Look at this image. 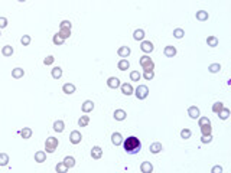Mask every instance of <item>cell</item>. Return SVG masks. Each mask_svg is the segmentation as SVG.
Here are the masks:
<instances>
[{"label":"cell","mask_w":231,"mask_h":173,"mask_svg":"<svg viewBox=\"0 0 231 173\" xmlns=\"http://www.w3.org/2000/svg\"><path fill=\"white\" fill-rule=\"evenodd\" d=\"M121 144H123L124 151L129 154H137L139 151L142 150V141L136 136H130V137L124 139Z\"/></svg>","instance_id":"1"},{"label":"cell","mask_w":231,"mask_h":173,"mask_svg":"<svg viewBox=\"0 0 231 173\" xmlns=\"http://www.w3.org/2000/svg\"><path fill=\"white\" fill-rule=\"evenodd\" d=\"M58 144H59L58 139H55V137H48L46 141H45V150H46V153H54V151L56 150Z\"/></svg>","instance_id":"2"},{"label":"cell","mask_w":231,"mask_h":173,"mask_svg":"<svg viewBox=\"0 0 231 173\" xmlns=\"http://www.w3.org/2000/svg\"><path fill=\"white\" fill-rule=\"evenodd\" d=\"M140 67L143 68V71H149V69H153L155 68V62L152 61V58L147 57V55H143L140 57Z\"/></svg>","instance_id":"3"},{"label":"cell","mask_w":231,"mask_h":173,"mask_svg":"<svg viewBox=\"0 0 231 173\" xmlns=\"http://www.w3.org/2000/svg\"><path fill=\"white\" fill-rule=\"evenodd\" d=\"M134 95L137 100H146L149 97V88L147 85H139L136 90H134Z\"/></svg>","instance_id":"4"},{"label":"cell","mask_w":231,"mask_h":173,"mask_svg":"<svg viewBox=\"0 0 231 173\" xmlns=\"http://www.w3.org/2000/svg\"><path fill=\"white\" fill-rule=\"evenodd\" d=\"M82 140V136L81 133L78 131V130H74V131H71V134H69V141H71L72 144H80Z\"/></svg>","instance_id":"5"},{"label":"cell","mask_w":231,"mask_h":173,"mask_svg":"<svg viewBox=\"0 0 231 173\" xmlns=\"http://www.w3.org/2000/svg\"><path fill=\"white\" fill-rule=\"evenodd\" d=\"M121 82H120V79L117 77H110L107 79V86L108 88H111V90H116V88H120Z\"/></svg>","instance_id":"6"},{"label":"cell","mask_w":231,"mask_h":173,"mask_svg":"<svg viewBox=\"0 0 231 173\" xmlns=\"http://www.w3.org/2000/svg\"><path fill=\"white\" fill-rule=\"evenodd\" d=\"M120 90H121V92H123L124 95L134 94V88H133V85H131V84H127V82L121 84V85H120Z\"/></svg>","instance_id":"7"},{"label":"cell","mask_w":231,"mask_h":173,"mask_svg":"<svg viewBox=\"0 0 231 173\" xmlns=\"http://www.w3.org/2000/svg\"><path fill=\"white\" fill-rule=\"evenodd\" d=\"M140 49H142V52H145V53H150V52H153L155 46H153V43L150 41H143L142 45H140Z\"/></svg>","instance_id":"8"},{"label":"cell","mask_w":231,"mask_h":173,"mask_svg":"<svg viewBox=\"0 0 231 173\" xmlns=\"http://www.w3.org/2000/svg\"><path fill=\"white\" fill-rule=\"evenodd\" d=\"M188 116L192 118V120H198L199 118V108H198L197 106H191L189 108H188Z\"/></svg>","instance_id":"9"},{"label":"cell","mask_w":231,"mask_h":173,"mask_svg":"<svg viewBox=\"0 0 231 173\" xmlns=\"http://www.w3.org/2000/svg\"><path fill=\"white\" fill-rule=\"evenodd\" d=\"M117 53H119L120 58L126 59V58L131 53V49H130V46H120V48L117 49Z\"/></svg>","instance_id":"10"},{"label":"cell","mask_w":231,"mask_h":173,"mask_svg":"<svg viewBox=\"0 0 231 173\" xmlns=\"http://www.w3.org/2000/svg\"><path fill=\"white\" fill-rule=\"evenodd\" d=\"M163 53H165V57H168V58H173V57L176 55V53H178V51H176L175 46L168 45V46H165Z\"/></svg>","instance_id":"11"},{"label":"cell","mask_w":231,"mask_h":173,"mask_svg":"<svg viewBox=\"0 0 231 173\" xmlns=\"http://www.w3.org/2000/svg\"><path fill=\"white\" fill-rule=\"evenodd\" d=\"M81 110H82V113H91L94 110V102L91 101V100H87V101L82 102V106H81Z\"/></svg>","instance_id":"12"},{"label":"cell","mask_w":231,"mask_h":173,"mask_svg":"<svg viewBox=\"0 0 231 173\" xmlns=\"http://www.w3.org/2000/svg\"><path fill=\"white\" fill-rule=\"evenodd\" d=\"M91 157L95 159V160L101 159L103 157V149H101L100 146H94L93 149H91Z\"/></svg>","instance_id":"13"},{"label":"cell","mask_w":231,"mask_h":173,"mask_svg":"<svg viewBox=\"0 0 231 173\" xmlns=\"http://www.w3.org/2000/svg\"><path fill=\"white\" fill-rule=\"evenodd\" d=\"M149 150H150V153L157 154L163 150V146H162V143H159V141H155V143H152L149 146Z\"/></svg>","instance_id":"14"},{"label":"cell","mask_w":231,"mask_h":173,"mask_svg":"<svg viewBox=\"0 0 231 173\" xmlns=\"http://www.w3.org/2000/svg\"><path fill=\"white\" fill-rule=\"evenodd\" d=\"M75 90H77L75 85H74V84H71V82H67V84H64V85H62V91L65 92V94H68V95L74 94Z\"/></svg>","instance_id":"15"},{"label":"cell","mask_w":231,"mask_h":173,"mask_svg":"<svg viewBox=\"0 0 231 173\" xmlns=\"http://www.w3.org/2000/svg\"><path fill=\"white\" fill-rule=\"evenodd\" d=\"M123 136L120 134V133H113L111 134V143L114 144V146H120V144L123 143Z\"/></svg>","instance_id":"16"},{"label":"cell","mask_w":231,"mask_h":173,"mask_svg":"<svg viewBox=\"0 0 231 173\" xmlns=\"http://www.w3.org/2000/svg\"><path fill=\"white\" fill-rule=\"evenodd\" d=\"M35 162H36V163L46 162V151H44V150L36 151V153H35Z\"/></svg>","instance_id":"17"},{"label":"cell","mask_w":231,"mask_h":173,"mask_svg":"<svg viewBox=\"0 0 231 173\" xmlns=\"http://www.w3.org/2000/svg\"><path fill=\"white\" fill-rule=\"evenodd\" d=\"M140 172L142 173H152L153 172V165L150 162H143L140 165Z\"/></svg>","instance_id":"18"},{"label":"cell","mask_w":231,"mask_h":173,"mask_svg":"<svg viewBox=\"0 0 231 173\" xmlns=\"http://www.w3.org/2000/svg\"><path fill=\"white\" fill-rule=\"evenodd\" d=\"M127 117V113L124 111V110H116L114 111V118L117 121H124Z\"/></svg>","instance_id":"19"},{"label":"cell","mask_w":231,"mask_h":173,"mask_svg":"<svg viewBox=\"0 0 231 173\" xmlns=\"http://www.w3.org/2000/svg\"><path fill=\"white\" fill-rule=\"evenodd\" d=\"M133 39L134 41H145V30L143 29H136L133 32Z\"/></svg>","instance_id":"20"},{"label":"cell","mask_w":231,"mask_h":173,"mask_svg":"<svg viewBox=\"0 0 231 173\" xmlns=\"http://www.w3.org/2000/svg\"><path fill=\"white\" fill-rule=\"evenodd\" d=\"M32 128L30 127H23L22 130H20V136H22V139L23 140H28V139H30L32 137Z\"/></svg>","instance_id":"21"},{"label":"cell","mask_w":231,"mask_h":173,"mask_svg":"<svg viewBox=\"0 0 231 173\" xmlns=\"http://www.w3.org/2000/svg\"><path fill=\"white\" fill-rule=\"evenodd\" d=\"M195 17H197V20H199V22H205V20H208V12L205 10H198L197 15H195Z\"/></svg>","instance_id":"22"},{"label":"cell","mask_w":231,"mask_h":173,"mask_svg":"<svg viewBox=\"0 0 231 173\" xmlns=\"http://www.w3.org/2000/svg\"><path fill=\"white\" fill-rule=\"evenodd\" d=\"M54 130H55L56 133H62L64 130H65V123H64L62 120H56L55 123H54Z\"/></svg>","instance_id":"23"},{"label":"cell","mask_w":231,"mask_h":173,"mask_svg":"<svg viewBox=\"0 0 231 173\" xmlns=\"http://www.w3.org/2000/svg\"><path fill=\"white\" fill-rule=\"evenodd\" d=\"M23 75H25V71H23L22 68H15V69H12V77L15 79H19V78H23Z\"/></svg>","instance_id":"24"},{"label":"cell","mask_w":231,"mask_h":173,"mask_svg":"<svg viewBox=\"0 0 231 173\" xmlns=\"http://www.w3.org/2000/svg\"><path fill=\"white\" fill-rule=\"evenodd\" d=\"M117 68H119L120 71H126V69L130 68V62H129L127 59H120L119 64H117Z\"/></svg>","instance_id":"25"},{"label":"cell","mask_w":231,"mask_h":173,"mask_svg":"<svg viewBox=\"0 0 231 173\" xmlns=\"http://www.w3.org/2000/svg\"><path fill=\"white\" fill-rule=\"evenodd\" d=\"M62 163L67 166L68 169H71V167H74V166H75V159L72 157V156H67V157H64Z\"/></svg>","instance_id":"26"},{"label":"cell","mask_w":231,"mask_h":173,"mask_svg":"<svg viewBox=\"0 0 231 173\" xmlns=\"http://www.w3.org/2000/svg\"><path fill=\"white\" fill-rule=\"evenodd\" d=\"M62 77V68L61 67H54L52 68V78L54 79H59Z\"/></svg>","instance_id":"27"},{"label":"cell","mask_w":231,"mask_h":173,"mask_svg":"<svg viewBox=\"0 0 231 173\" xmlns=\"http://www.w3.org/2000/svg\"><path fill=\"white\" fill-rule=\"evenodd\" d=\"M2 55H3V57H12V55H13V48H12L10 45H4L3 48H2Z\"/></svg>","instance_id":"28"},{"label":"cell","mask_w":231,"mask_h":173,"mask_svg":"<svg viewBox=\"0 0 231 173\" xmlns=\"http://www.w3.org/2000/svg\"><path fill=\"white\" fill-rule=\"evenodd\" d=\"M207 45L211 46V48L218 46V38H217V36H208V38H207Z\"/></svg>","instance_id":"29"},{"label":"cell","mask_w":231,"mask_h":173,"mask_svg":"<svg viewBox=\"0 0 231 173\" xmlns=\"http://www.w3.org/2000/svg\"><path fill=\"white\" fill-rule=\"evenodd\" d=\"M217 116L220 117L221 120H227L228 117H230V110H228L227 107H224V108L221 110V111H220V113H218V114H217Z\"/></svg>","instance_id":"30"},{"label":"cell","mask_w":231,"mask_h":173,"mask_svg":"<svg viewBox=\"0 0 231 173\" xmlns=\"http://www.w3.org/2000/svg\"><path fill=\"white\" fill-rule=\"evenodd\" d=\"M90 123V117L88 116H81L78 120V126L80 127H87Z\"/></svg>","instance_id":"31"},{"label":"cell","mask_w":231,"mask_h":173,"mask_svg":"<svg viewBox=\"0 0 231 173\" xmlns=\"http://www.w3.org/2000/svg\"><path fill=\"white\" fill-rule=\"evenodd\" d=\"M58 35H59L61 38H62L64 41H65V39H68L69 36H71V29H59Z\"/></svg>","instance_id":"32"},{"label":"cell","mask_w":231,"mask_h":173,"mask_svg":"<svg viewBox=\"0 0 231 173\" xmlns=\"http://www.w3.org/2000/svg\"><path fill=\"white\" fill-rule=\"evenodd\" d=\"M191 136H192V131H191L189 128H182V130H181V137H182L183 140L191 139Z\"/></svg>","instance_id":"33"},{"label":"cell","mask_w":231,"mask_h":173,"mask_svg":"<svg viewBox=\"0 0 231 173\" xmlns=\"http://www.w3.org/2000/svg\"><path fill=\"white\" fill-rule=\"evenodd\" d=\"M198 126L201 127V126H211V120H209L208 117H199L198 118Z\"/></svg>","instance_id":"34"},{"label":"cell","mask_w":231,"mask_h":173,"mask_svg":"<svg viewBox=\"0 0 231 173\" xmlns=\"http://www.w3.org/2000/svg\"><path fill=\"white\" fill-rule=\"evenodd\" d=\"M143 78H145L146 81H152V79L155 78V71H153V69L145 71V72H143Z\"/></svg>","instance_id":"35"},{"label":"cell","mask_w":231,"mask_h":173,"mask_svg":"<svg viewBox=\"0 0 231 173\" xmlns=\"http://www.w3.org/2000/svg\"><path fill=\"white\" fill-rule=\"evenodd\" d=\"M9 165V154L0 153V166H8Z\"/></svg>","instance_id":"36"},{"label":"cell","mask_w":231,"mask_h":173,"mask_svg":"<svg viewBox=\"0 0 231 173\" xmlns=\"http://www.w3.org/2000/svg\"><path fill=\"white\" fill-rule=\"evenodd\" d=\"M55 170H56V173H67L68 172V167L64 165L62 162H61V163H58V165L55 166Z\"/></svg>","instance_id":"37"},{"label":"cell","mask_w":231,"mask_h":173,"mask_svg":"<svg viewBox=\"0 0 231 173\" xmlns=\"http://www.w3.org/2000/svg\"><path fill=\"white\" fill-rule=\"evenodd\" d=\"M223 108H224V104L221 101H217L215 104H213V113H215V114H218Z\"/></svg>","instance_id":"38"},{"label":"cell","mask_w":231,"mask_h":173,"mask_svg":"<svg viewBox=\"0 0 231 173\" xmlns=\"http://www.w3.org/2000/svg\"><path fill=\"white\" fill-rule=\"evenodd\" d=\"M199 128H201L202 136H209L213 133V127H211V126H201Z\"/></svg>","instance_id":"39"},{"label":"cell","mask_w":231,"mask_h":173,"mask_svg":"<svg viewBox=\"0 0 231 173\" xmlns=\"http://www.w3.org/2000/svg\"><path fill=\"white\" fill-rule=\"evenodd\" d=\"M220 69H221L220 64H211L208 67V71L211 72V74H217V72H220Z\"/></svg>","instance_id":"40"},{"label":"cell","mask_w":231,"mask_h":173,"mask_svg":"<svg viewBox=\"0 0 231 173\" xmlns=\"http://www.w3.org/2000/svg\"><path fill=\"white\" fill-rule=\"evenodd\" d=\"M183 35H185V30L181 29V27H178V29L173 30V38H176V39H182Z\"/></svg>","instance_id":"41"},{"label":"cell","mask_w":231,"mask_h":173,"mask_svg":"<svg viewBox=\"0 0 231 173\" xmlns=\"http://www.w3.org/2000/svg\"><path fill=\"white\" fill-rule=\"evenodd\" d=\"M52 42H54V43H55L56 46H61V45H62V43H64V42H65V41H64V39L61 38L59 35L56 33V35H54V38H52Z\"/></svg>","instance_id":"42"},{"label":"cell","mask_w":231,"mask_h":173,"mask_svg":"<svg viewBox=\"0 0 231 173\" xmlns=\"http://www.w3.org/2000/svg\"><path fill=\"white\" fill-rule=\"evenodd\" d=\"M142 78V74L139 71H131L130 72V79L131 81H139V79Z\"/></svg>","instance_id":"43"},{"label":"cell","mask_w":231,"mask_h":173,"mask_svg":"<svg viewBox=\"0 0 231 173\" xmlns=\"http://www.w3.org/2000/svg\"><path fill=\"white\" fill-rule=\"evenodd\" d=\"M30 41H32V39H30L29 35H23L22 38H20V43H22L23 46H28L30 43Z\"/></svg>","instance_id":"44"},{"label":"cell","mask_w":231,"mask_h":173,"mask_svg":"<svg viewBox=\"0 0 231 173\" xmlns=\"http://www.w3.org/2000/svg\"><path fill=\"white\" fill-rule=\"evenodd\" d=\"M72 27V23L69 20H62L59 25V29H71Z\"/></svg>","instance_id":"45"},{"label":"cell","mask_w":231,"mask_h":173,"mask_svg":"<svg viewBox=\"0 0 231 173\" xmlns=\"http://www.w3.org/2000/svg\"><path fill=\"white\" fill-rule=\"evenodd\" d=\"M54 62H55V58H54L52 55H48V57L44 59V64L46 65V67H48V65H52Z\"/></svg>","instance_id":"46"},{"label":"cell","mask_w":231,"mask_h":173,"mask_svg":"<svg viewBox=\"0 0 231 173\" xmlns=\"http://www.w3.org/2000/svg\"><path fill=\"white\" fill-rule=\"evenodd\" d=\"M201 141H202L204 144L211 143V141H213V134H209V136H202V137H201Z\"/></svg>","instance_id":"47"},{"label":"cell","mask_w":231,"mask_h":173,"mask_svg":"<svg viewBox=\"0 0 231 173\" xmlns=\"http://www.w3.org/2000/svg\"><path fill=\"white\" fill-rule=\"evenodd\" d=\"M6 26H8V19L6 17H0V30L4 29Z\"/></svg>","instance_id":"48"},{"label":"cell","mask_w":231,"mask_h":173,"mask_svg":"<svg viewBox=\"0 0 231 173\" xmlns=\"http://www.w3.org/2000/svg\"><path fill=\"white\" fill-rule=\"evenodd\" d=\"M211 173H223V167H221L220 165L214 166L213 169H211Z\"/></svg>","instance_id":"49"},{"label":"cell","mask_w":231,"mask_h":173,"mask_svg":"<svg viewBox=\"0 0 231 173\" xmlns=\"http://www.w3.org/2000/svg\"><path fill=\"white\" fill-rule=\"evenodd\" d=\"M0 36H2V32H0Z\"/></svg>","instance_id":"50"}]
</instances>
